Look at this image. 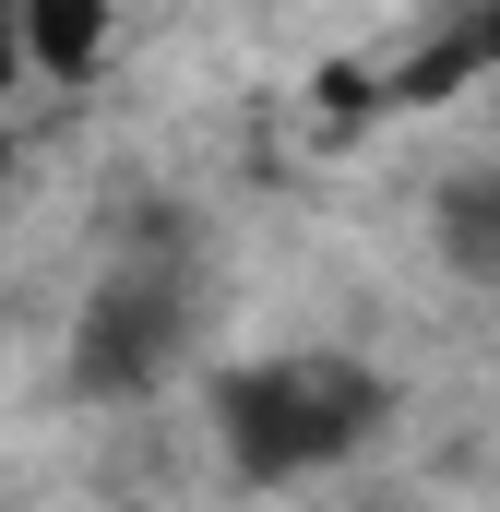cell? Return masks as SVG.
Returning <instances> with one entry per match:
<instances>
[{
    "label": "cell",
    "mask_w": 500,
    "mask_h": 512,
    "mask_svg": "<svg viewBox=\"0 0 500 512\" xmlns=\"http://www.w3.org/2000/svg\"><path fill=\"white\" fill-rule=\"evenodd\" d=\"M477 84H500V0H453L441 24H417L393 48V72H370L381 120H429V108H465Z\"/></svg>",
    "instance_id": "obj_3"
},
{
    "label": "cell",
    "mask_w": 500,
    "mask_h": 512,
    "mask_svg": "<svg viewBox=\"0 0 500 512\" xmlns=\"http://www.w3.org/2000/svg\"><path fill=\"white\" fill-rule=\"evenodd\" d=\"M24 84H36V72H24V36H12V0H0V108H12Z\"/></svg>",
    "instance_id": "obj_6"
},
{
    "label": "cell",
    "mask_w": 500,
    "mask_h": 512,
    "mask_svg": "<svg viewBox=\"0 0 500 512\" xmlns=\"http://www.w3.org/2000/svg\"><path fill=\"white\" fill-rule=\"evenodd\" d=\"M12 36L36 84H96L120 60V0H12Z\"/></svg>",
    "instance_id": "obj_4"
},
{
    "label": "cell",
    "mask_w": 500,
    "mask_h": 512,
    "mask_svg": "<svg viewBox=\"0 0 500 512\" xmlns=\"http://www.w3.org/2000/svg\"><path fill=\"white\" fill-rule=\"evenodd\" d=\"M203 429L250 489H310L393 429V370L358 346H262L203 370Z\"/></svg>",
    "instance_id": "obj_1"
},
{
    "label": "cell",
    "mask_w": 500,
    "mask_h": 512,
    "mask_svg": "<svg viewBox=\"0 0 500 512\" xmlns=\"http://www.w3.org/2000/svg\"><path fill=\"white\" fill-rule=\"evenodd\" d=\"M429 239H441L453 274L500 286V155H489V167H453V179L429 191Z\"/></svg>",
    "instance_id": "obj_5"
},
{
    "label": "cell",
    "mask_w": 500,
    "mask_h": 512,
    "mask_svg": "<svg viewBox=\"0 0 500 512\" xmlns=\"http://www.w3.org/2000/svg\"><path fill=\"white\" fill-rule=\"evenodd\" d=\"M191 334H203V286L179 239H131L84 310H72V346H60V382L84 405H155V393L191 370Z\"/></svg>",
    "instance_id": "obj_2"
},
{
    "label": "cell",
    "mask_w": 500,
    "mask_h": 512,
    "mask_svg": "<svg viewBox=\"0 0 500 512\" xmlns=\"http://www.w3.org/2000/svg\"><path fill=\"white\" fill-rule=\"evenodd\" d=\"M12 179H24V131L0 120V203H12Z\"/></svg>",
    "instance_id": "obj_7"
}]
</instances>
